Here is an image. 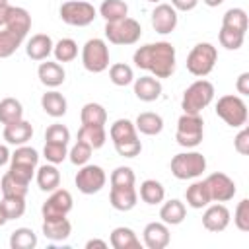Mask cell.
I'll return each mask as SVG.
<instances>
[{
    "instance_id": "6da1fadb",
    "label": "cell",
    "mask_w": 249,
    "mask_h": 249,
    "mask_svg": "<svg viewBox=\"0 0 249 249\" xmlns=\"http://www.w3.org/2000/svg\"><path fill=\"white\" fill-rule=\"evenodd\" d=\"M132 60L138 68L148 70L158 80L169 78L175 72V47L167 41L148 43L134 51Z\"/></svg>"
},
{
    "instance_id": "7a4b0ae2",
    "label": "cell",
    "mask_w": 249,
    "mask_h": 249,
    "mask_svg": "<svg viewBox=\"0 0 249 249\" xmlns=\"http://www.w3.org/2000/svg\"><path fill=\"white\" fill-rule=\"evenodd\" d=\"M212 99H214V86L208 80H196L185 89L181 99V109L183 113L200 115V111L208 107Z\"/></svg>"
},
{
    "instance_id": "3957f363",
    "label": "cell",
    "mask_w": 249,
    "mask_h": 249,
    "mask_svg": "<svg viewBox=\"0 0 249 249\" xmlns=\"http://www.w3.org/2000/svg\"><path fill=\"white\" fill-rule=\"evenodd\" d=\"M216 60L218 51L212 43H196L187 56V70L196 78H204L214 70Z\"/></svg>"
},
{
    "instance_id": "277c9868",
    "label": "cell",
    "mask_w": 249,
    "mask_h": 249,
    "mask_svg": "<svg viewBox=\"0 0 249 249\" xmlns=\"http://www.w3.org/2000/svg\"><path fill=\"white\" fill-rule=\"evenodd\" d=\"M142 35V27L132 18H123L117 21L105 23V37L113 45H134Z\"/></svg>"
},
{
    "instance_id": "5b68a950",
    "label": "cell",
    "mask_w": 249,
    "mask_h": 249,
    "mask_svg": "<svg viewBox=\"0 0 249 249\" xmlns=\"http://www.w3.org/2000/svg\"><path fill=\"white\" fill-rule=\"evenodd\" d=\"M216 115L231 128H241L247 123V105L239 95H222L216 103Z\"/></svg>"
},
{
    "instance_id": "8992f818",
    "label": "cell",
    "mask_w": 249,
    "mask_h": 249,
    "mask_svg": "<svg viewBox=\"0 0 249 249\" xmlns=\"http://www.w3.org/2000/svg\"><path fill=\"white\" fill-rule=\"evenodd\" d=\"M206 169V158L200 152H181L171 160V173L181 179H195Z\"/></svg>"
},
{
    "instance_id": "52a82bcc",
    "label": "cell",
    "mask_w": 249,
    "mask_h": 249,
    "mask_svg": "<svg viewBox=\"0 0 249 249\" xmlns=\"http://www.w3.org/2000/svg\"><path fill=\"white\" fill-rule=\"evenodd\" d=\"M82 64L88 72L99 74L109 66V47L103 39H88L82 47Z\"/></svg>"
},
{
    "instance_id": "ba28073f",
    "label": "cell",
    "mask_w": 249,
    "mask_h": 249,
    "mask_svg": "<svg viewBox=\"0 0 249 249\" xmlns=\"http://www.w3.org/2000/svg\"><path fill=\"white\" fill-rule=\"evenodd\" d=\"M202 117L200 115H191V113H183L177 121V132H175V140L179 146L183 148H196L202 142Z\"/></svg>"
},
{
    "instance_id": "9c48e42d",
    "label": "cell",
    "mask_w": 249,
    "mask_h": 249,
    "mask_svg": "<svg viewBox=\"0 0 249 249\" xmlns=\"http://www.w3.org/2000/svg\"><path fill=\"white\" fill-rule=\"evenodd\" d=\"M97 12L93 4L84 0H68L60 6V19L74 27H86L95 19Z\"/></svg>"
},
{
    "instance_id": "30bf717a",
    "label": "cell",
    "mask_w": 249,
    "mask_h": 249,
    "mask_svg": "<svg viewBox=\"0 0 249 249\" xmlns=\"http://www.w3.org/2000/svg\"><path fill=\"white\" fill-rule=\"evenodd\" d=\"M74 181H76V187H78L80 193L93 195V193H99L105 187L107 175H105L103 167L93 165V163H86V165H80Z\"/></svg>"
},
{
    "instance_id": "8fae6325",
    "label": "cell",
    "mask_w": 249,
    "mask_h": 249,
    "mask_svg": "<svg viewBox=\"0 0 249 249\" xmlns=\"http://www.w3.org/2000/svg\"><path fill=\"white\" fill-rule=\"evenodd\" d=\"M72 210V195L66 189H54L51 196L43 202L41 214L43 220H60Z\"/></svg>"
},
{
    "instance_id": "7c38bea8",
    "label": "cell",
    "mask_w": 249,
    "mask_h": 249,
    "mask_svg": "<svg viewBox=\"0 0 249 249\" xmlns=\"http://www.w3.org/2000/svg\"><path fill=\"white\" fill-rule=\"evenodd\" d=\"M206 187H208V193H210V198L214 202H228L235 196V183L231 177H228L226 173H212L204 179Z\"/></svg>"
},
{
    "instance_id": "4fadbf2b",
    "label": "cell",
    "mask_w": 249,
    "mask_h": 249,
    "mask_svg": "<svg viewBox=\"0 0 249 249\" xmlns=\"http://www.w3.org/2000/svg\"><path fill=\"white\" fill-rule=\"evenodd\" d=\"M152 27L161 35L171 33L177 27V10L171 4H158L152 12Z\"/></svg>"
},
{
    "instance_id": "5bb4252c",
    "label": "cell",
    "mask_w": 249,
    "mask_h": 249,
    "mask_svg": "<svg viewBox=\"0 0 249 249\" xmlns=\"http://www.w3.org/2000/svg\"><path fill=\"white\" fill-rule=\"evenodd\" d=\"M228 224H230V210L222 202H216V204L208 206L202 214V226L212 233L224 231L228 228Z\"/></svg>"
},
{
    "instance_id": "9a60e30c",
    "label": "cell",
    "mask_w": 249,
    "mask_h": 249,
    "mask_svg": "<svg viewBox=\"0 0 249 249\" xmlns=\"http://www.w3.org/2000/svg\"><path fill=\"white\" fill-rule=\"evenodd\" d=\"M142 233H144V245L148 249H163L169 245L171 239L169 228L163 222H150Z\"/></svg>"
},
{
    "instance_id": "2e32d148",
    "label": "cell",
    "mask_w": 249,
    "mask_h": 249,
    "mask_svg": "<svg viewBox=\"0 0 249 249\" xmlns=\"http://www.w3.org/2000/svg\"><path fill=\"white\" fill-rule=\"evenodd\" d=\"M109 202L115 210L119 212H128L136 206L138 202V193L132 187H111V193H109Z\"/></svg>"
},
{
    "instance_id": "e0dca14e",
    "label": "cell",
    "mask_w": 249,
    "mask_h": 249,
    "mask_svg": "<svg viewBox=\"0 0 249 249\" xmlns=\"http://www.w3.org/2000/svg\"><path fill=\"white\" fill-rule=\"evenodd\" d=\"M2 134H4V140H6L8 144H12V146H21V144H25L27 140H31V136H33V126H31V123L19 119V121H16V123L4 124V132H2Z\"/></svg>"
},
{
    "instance_id": "ac0fdd59",
    "label": "cell",
    "mask_w": 249,
    "mask_h": 249,
    "mask_svg": "<svg viewBox=\"0 0 249 249\" xmlns=\"http://www.w3.org/2000/svg\"><path fill=\"white\" fill-rule=\"evenodd\" d=\"M134 95L140 101H156L161 95V82L154 76H140L134 80Z\"/></svg>"
},
{
    "instance_id": "d6986e66",
    "label": "cell",
    "mask_w": 249,
    "mask_h": 249,
    "mask_svg": "<svg viewBox=\"0 0 249 249\" xmlns=\"http://www.w3.org/2000/svg\"><path fill=\"white\" fill-rule=\"evenodd\" d=\"M53 47H54V43H53V39H51L49 35L37 33V35H33V37L27 41L25 53H27V56H29L31 60H47L49 54L53 53Z\"/></svg>"
},
{
    "instance_id": "ffe728a7",
    "label": "cell",
    "mask_w": 249,
    "mask_h": 249,
    "mask_svg": "<svg viewBox=\"0 0 249 249\" xmlns=\"http://www.w3.org/2000/svg\"><path fill=\"white\" fill-rule=\"evenodd\" d=\"M37 76H39L41 84L47 86V88H58L66 78L64 68L58 62H51V60L41 62V66L37 70Z\"/></svg>"
},
{
    "instance_id": "44dd1931",
    "label": "cell",
    "mask_w": 249,
    "mask_h": 249,
    "mask_svg": "<svg viewBox=\"0 0 249 249\" xmlns=\"http://www.w3.org/2000/svg\"><path fill=\"white\" fill-rule=\"evenodd\" d=\"M43 235L51 241H64L70 237L72 233V224L66 220V218H60V220H43Z\"/></svg>"
},
{
    "instance_id": "7402d4cb",
    "label": "cell",
    "mask_w": 249,
    "mask_h": 249,
    "mask_svg": "<svg viewBox=\"0 0 249 249\" xmlns=\"http://www.w3.org/2000/svg\"><path fill=\"white\" fill-rule=\"evenodd\" d=\"M109 243L113 249H140V239L130 228H124V226H119L111 231Z\"/></svg>"
},
{
    "instance_id": "603a6c76",
    "label": "cell",
    "mask_w": 249,
    "mask_h": 249,
    "mask_svg": "<svg viewBox=\"0 0 249 249\" xmlns=\"http://www.w3.org/2000/svg\"><path fill=\"white\" fill-rule=\"evenodd\" d=\"M41 107H43V111H45L49 117L58 119V117H62V115L66 113L68 103H66V97H64L62 93H58V91L53 89V91L43 93V97H41Z\"/></svg>"
},
{
    "instance_id": "cb8c5ba5",
    "label": "cell",
    "mask_w": 249,
    "mask_h": 249,
    "mask_svg": "<svg viewBox=\"0 0 249 249\" xmlns=\"http://www.w3.org/2000/svg\"><path fill=\"white\" fill-rule=\"evenodd\" d=\"M185 216H187V208H185V204H183L181 200H177V198H171V200L163 202V206L160 208V218H161V222L167 224V226H177V224H181V222L185 220Z\"/></svg>"
},
{
    "instance_id": "d4e9b609",
    "label": "cell",
    "mask_w": 249,
    "mask_h": 249,
    "mask_svg": "<svg viewBox=\"0 0 249 249\" xmlns=\"http://www.w3.org/2000/svg\"><path fill=\"white\" fill-rule=\"evenodd\" d=\"M136 130L146 134V136H156L163 130V119L158 115V113H152V111H146V113H140L136 117V123H134Z\"/></svg>"
},
{
    "instance_id": "484cf974",
    "label": "cell",
    "mask_w": 249,
    "mask_h": 249,
    "mask_svg": "<svg viewBox=\"0 0 249 249\" xmlns=\"http://www.w3.org/2000/svg\"><path fill=\"white\" fill-rule=\"evenodd\" d=\"M37 185L45 193H53L60 185V171L54 163H45L37 169Z\"/></svg>"
},
{
    "instance_id": "4316f807",
    "label": "cell",
    "mask_w": 249,
    "mask_h": 249,
    "mask_svg": "<svg viewBox=\"0 0 249 249\" xmlns=\"http://www.w3.org/2000/svg\"><path fill=\"white\" fill-rule=\"evenodd\" d=\"M185 198H187V204L191 208H204V206H208L212 202L208 187H206L204 181H195L191 187H187Z\"/></svg>"
},
{
    "instance_id": "83f0119b",
    "label": "cell",
    "mask_w": 249,
    "mask_h": 249,
    "mask_svg": "<svg viewBox=\"0 0 249 249\" xmlns=\"http://www.w3.org/2000/svg\"><path fill=\"white\" fill-rule=\"evenodd\" d=\"M4 27L12 29V31H18L19 35L25 37L27 31L31 29V16H29V12H27L25 8L12 6V10H10V18H8V21H6Z\"/></svg>"
},
{
    "instance_id": "f1b7e54d",
    "label": "cell",
    "mask_w": 249,
    "mask_h": 249,
    "mask_svg": "<svg viewBox=\"0 0 249 249\" xmlns=\"http://www.w3.org/2000/svg\"><path fill=\"white\" fill-rule=\"evenodd\" d=\"M80 121L82 124H91V126H105L107 123V111L99 103H86L80 111Z\"/></svg>"
},
{
    "instance_id": "f546056e",
    "label": "cell",
    "mask_w": 249,
    "mask_h": 249,
    "mask_svg": "<svg viewBox=\"0 0 249 249\" xmlns=\"http://www.w3.org/2000/svg\"><path fill=\"white\" fill-rule=\"evenodd\" d=\"M78 140L89 144L93 150L101 148L107 140V132H105V126H91V124H82L80 130H78Z\"/></svg>"
},
{
    "instance_id": "4dcf8cb0",
    "label": "cell",
    "mask_w": 249,
    "mask_h": 249,
    "mask_svg": "<svg viewBox=\"0 0 249 249\" xmlns=\"http://www.w3.org/2000/svg\"><path fill=\"white\" fill-rule=\"evenodd\" d=\"M109 136H111L113 144L138 138V136H136V126H134V123H130L128 119H117V121L111 124V128H109Z\"/></svg>"
},
{
    "instance_id": "1f68e13d",
    "label": "cell",
    "mask_w": 249,
    "mask_h": 249,
    "mask_svg": "<svg viewBox=\"0 0 249 249\" xmlns=\"http://www.w3.org/2000/svg\"><path fill=\"white\" fill-rule=\"evenodd\" d=\"M140 198L146 202V204H160L163 202L165 198V189L160 181L156 179H146L142 185H140Z\"/></svg>"
},
{
    "instance_id": "d6a6232c",
    "label": "cell",
    "mask_w": 249,
    "mask_h": 249,
    "mask_svg": "<svg viewBox=\"0 0 249 249\" xmlns=\"http://www.w3.org/2000/svg\"><path fill=\"white\" fill-rule=\"evenodd\" d=\"M23 119V107L16 97H4L0 101V123L10 124Z\"/></svg>"
},
{
    "instance_id": "836d02e7",
    "label": "cell",
    "mask_w": 249,
    "mask_h": 249,
    "mask_svg": "<svg viewBox=\"0 0 249 249\" xmlns=\"http://www.w3.org/2000/svg\"><path fill=\"white\" fill-rule=\"evenodd\" d=\"M23 39H25V37L19 35L18 31H12V29H8V27H2V29H0V58L12 56V54L18 51V47L21 45Z\"/></svg>"
},
{
    "instance_id": "e575fe53",
    "label": "cell",
    "mask_w": 249,
    "mask_h": 249,
    "mask_svg": "<svg viewBox=\"0 0 249 249\" xmlns=\"http://www.w3.org/2000/svg\"><path fill=\"white\" fill-rule=\"evenodd\" d=\"M99 14L105 21H117L128 16V6L123 0H103L99 6Z\"/></svg>"
},
{
    "instance_id": "d590c367",
    "label": "cell",
    "mask_w": 249,
    "mask_h": 249,
    "mask_svg": "<svg viewBox=\"0 0 249 249\" xmlns=\"http://www.w3.org/2000/svg\"><path fill=\"white\" fill-rule=\"evenodd\" d=\"M222 27L245 33L247 31V12L243 8H230L222 18Z\"/></svg>"
},
{
    "instance_id": "8d00e7d4",
    "label": "cell",
    "mask_w": 249,
    "mask_h": 249,
    "mask_svg": "<svg viewBox=\"0 0 249 249\" xmlns=\"http://www.w3.org/2000/svg\"><path fill=\"white\" fill-rule=\"evenodd\" d=\"M53 54L56 58V62H72L78 56V43L74 39H60L58 43H54L53 47Z\"/></svg>"
},
{
    "instance_id": "74e56055",
    "label": "cell",
    "mask_w": 249,
    "mask_h": 249,
    "mask_svg": "<svg viewBox=\"0 0 249 249\" xmlns=\"http://www.w3.org/2000/svg\"><path fill=\"white\" fill-rule=\"evenodd\" d=\"M37 245V235L31 228H18L10 235V247L12 249H33Z\"/></svg>"
},
{
    "instance_id": "f35d334b",
    "label": "cell",
    "mask_w": 249,
    "mask_h": 249,
    "mask_svg": "<svg viewBox=\"0 0 249 249\" xmlns=\"http://www.w3.org/2000/svg\"><path fill=\"white\" fill-rule=\"evenodd\" d=\"M27 187H29V185L19 183V181L14 179L8 171H6V175L0 179V191H2L4 196H19V198H25V195H27Z\"/></svg>"
},
{
    "instance_id": "ab89813d",
    "label": "cell",
    "mask_w": 249,
    "mask_h": 249,
    "mask_svg": "<svg viewBox=\"0 0 249 249\" xmlns=\"http://www.w3.org/2000/svg\"><path fill=\"white\" fill-rule=\"evenodd\" d=\"M0 208L6 216V220H16V218H21L23 212H25V198H19V196H4L2 202H0Z\"/></svg>"
},
{
    "instance_id": "60d3db41",
    "label": "cell",
    "mask_w": 249,
    "mask_h": 249,
    "mask_svg": "<svg viewBox=\"0 0 249 249\" xmlns=\"http://www.w3.org/2000/svg\"><path fill=\"white\" fill-rule=\"evenodd\" d=\"M109 78H111V82H113L115 86L124 88V86H128V84L134 80V72H132V68H130L128 64L117 62V64H113V66L109 68Z\"/></svg>"
},
{
    "instance_id": "b9f144b4",
    "label": "cell",
    "mask_w": 249,
    "mask_h": 249,
    "mask_svg": "<svg viewBox=\"0 0 249 249\" xmlns=\"http://www.w3.org/2000/svg\"><path fill=\"white\" fill-rule=\"evenodd\" d=\"M10 161H12V163H21V165H33V167H37L39 154H37L35 148L21 144V146H18L16 152L10 156Z\"/></svg>"
},
{
    "instance_id": "7bdbcfd3",
    "label": "cell",
    "mask_w": 249,
    "mask_h": 249,
    "mask_svg": "<svg viewBox=\"0 0 249 249\" xmlns=\"http://www.w3.org/2000/svg\"><path fill=\"white\" fill-rule=\"evenodd\" d=\"M218 39H220V45L228 51H237L243 41H245V33H239V31H233V29H228V27H222L220 33H218Z\"/></svg>"
},
{
    "instance_id": "ee69618b",
    "label": "cell",
    "mask_w": 249,
    "mask_h": 249,
    "mask_svg": "<svg viewBox=\"0 0 249 249\" xmlns=\"http://www.w3.org/2000/svg\"><path fill=\"white\" fill-rule=\"evenodd\" d=\"M43 156L49 163H62L68 158V148L66 144H56V142H45L43 148Z\"/></svg>"
},
{
    "instance_id": "f6af8a7d",
    "label": "cell",
    "mask_w": 249,
    "mask_h": 249,
    "mask_svg": "<svg viewBox=\"0 0 249 249\" xmlns=\"http://www.w3.org/2000/svg\"><path fill=\"white\" fill-rule=\"evenodd\" d=\"M134 181V171L128 165H119L111 173V187H132Z\"/></svg>"
},
{
    "instance_id": "bcb514c9",
    "label": "cell",
    "mask_w": 249,
    "mask_h": 249,
    "mask_svg": "<svg viewBox=\"0 0 249 249\" xmlns=\"http://www.w3.org/2000/svg\"><path fill=\"white\" fill-rule=\"evenodd\" d=\"M91 152H93V148H91L89 144L78 140V142L72 146V150L68 152V158H70V161H72L74 165H86V163L89 161V158H91Z\"/></svg>"
},
{
    "instance_id": "7dc6e473",
    "label": "cell",
    "mask_w": 249,
    "mask_h": 249,
    "mask_svg": "<svg viewBox=\"0 0 249 249\" xmlns=\"http://www.w3.org/2000/svg\"><path fill=\"white\" fill-rule=\"evenodd\" d=\"M45 140L47 142H56V144H68L70 140V130L64 126V124H51L47 130H45Z\"/></svg>"
},
{
    "instance_id": "c3c4849f",
    "label": "cell",
    "mask_w": 249,
    "mask_h": 249,
    "mask_svg": "<svg viewBox=\"0 0 249 249\" xmlns=\"http://www.w3.org/2000/svg\"><path fill=\"white\" fill-rule=\"evenodd\" d=\"M233 224L239 231H249V198L239 200L235 212H233Z\"/></svg>"
},
{
    "instance_id": "681fc988",
    "label": "cell",
    "mask_w": 249,
    "mask_h": 249,
    "mask_svg": "<svg viewBox=\"0 0 249 249\" xmlns=\"http://www.w3.org/2000/svg\"><path fill=\"white\" fill-rule=\"evenodd\" d=\"M8 173H10L14 179H18L19 183L29 185V183H31V179H33L35 167H33V165H21V163H10Z\"/></svg>"
},
{
    "instance_id": "f907efd6",
    "label": "cell",
    "mask_w": 249,
    "mask_h": 249,
    "mask_svg": "<svg viewBox=\"0 0 249 249\" xmlns=\"http://www.w3.org/2000/svg\"><path fill=\"white\" fill-rule=\"evenodd\" d=\"M115 150L123 158H136L142 152V144H140L138 138H132V140H124V142L115 144Z\"/></svg>"
},
{
    "instance_id": "816d5d0a",
    "label": "cell",
    "mask_w": 249,
    "mask_h": 249,
    "mask_svg": "<svg viewBox=\"0 0 249 249\" xmlns=\"http://www.w3.org/2000/svg\"><path fill=\"white\" fill-rule=\"evenodd\" d=\"M233 148L241 154V156H247L249 154V128L243 124L241 130L237 132V136L233 138Z\"/></svg>"
},
{
    "instance_id": "f5cc1de1",
    "label": "cell",
    "mask_w": 249,
    "mask_h": 249,
    "mask_svg": "<svg viewBox=\"0 0 249 249\" xmlns=\"http://www.w3.org/2000/svg\"><path fill=\"white\" fill-rule=\"evenodd\" d=\"M235 89L241 95H249V72H241L237 82H235Z\"/></svg>"
},
{
    "instance_id": "db71d44e",
    "label": "cell",
    "mask_w": 249,
    "mask_h": 249,
    "mask_svg": "<svg viewBox=\"0 0 249 249\" xmlns=\"http://www.w3.org/2000/svg\"><path fill=\"white\" fill-rule=\"evenodd\" d=\"M196 4H198V0H171V6L179 12H191L196 8Z\"/></svg>"
},
{
    "instance_id": "11a10c76",
    "label": "cell",
    "mask_w": 249,
    "mask_h": 249,
    "mask_svg": "<svg viewBox=\"0 0 249 249\" xmlns=\"http://www.w3.org/2000/svg\"><path fill=\"white\" fill-rule=\"evenodd\" d=\"M10 10H12V6H10L8 2H2V4H0V29H2V27L6 25V21H8Z\"/></svg>"
},
{
    "instance_id": "9f6ffc18",
    "label": "cell",
    "mask_w": 249,
    "mask_h": 249,
    "mask_svg": "<svg viewBox=\"0 0 249 249\" xmlns=\"http://www.w3.org/2000/svg\"><path fill=\"white\" fill-rule=\"evenodd\" d=\"M86 249H107V241H103V239H89L88 243H86Z\"/></svg>"
},
{
    "instance_id": "6f0895ef",
    "label": "cell",
    "mask_w": 249,
    "mask_h": 249,
    "mask_svg": "<svg viewBox=\"0 0 249 249\" xmlns=\"http://www.w3.org/2000/svg\"><path fill=\"white\" fill-rule=\"evenodd\" d=\"M10 156H12V154H10V150H8L4 144H0V167H2L4 163H8V161H10Z\"/></svg>"
},
{
    "instance_id": "680465c9",
    "label": "cell",
    "mask_w": 249,
    "mask_h": 249,
    "mask_svg": "<svg viewBox=\"0 0 249 249\" xmlns=\"http://www.w3.org/2000/svg\"><path fill=\"white\" fill-rule=\"evenodd\" d=\"M206 6H210V8H216V6H220L224 0H202Z\"/></svg>"
},
{
    "instance_id": "91938a15",
    "label": "cell",
    "mask_w": 249,
    "mask_h": 249,
    "mask_svg": "<svg viewBox=\"0 0 249 249\" xmlns=\"http://www.w3.org/2000/svg\"><path fill=\"white\" fill-rule=\"evenodd\" d=\"M8 220H6V216H4V212H2V208H0V226H4Z\"/></svg>"
},
{
    "instance_id": "94428289",
    "label": "cell",
    "mask_w": 249,
    "mask_h": 249,
    "mask_svg": "<svg viewBox=\"0 0 249 249\" xmlns=\"http://www.w3.org/2000/svg\"><path fill=\"white\" fill-rule=\"evenodd\" d=\"M146 2H154V4H158V2H161V0H146Z\"/></svg>"
},
{
    "instance_id": "6125c7cd",
    "label": "cell",
    "mask_w": 249,
    "mask_h": 249,
    "mask_svg": "<svg viewBox=\"0 0 249 249\" xmlns=\"http://www.w3.org/2000/svg\"><path fill=\"white\" fill-rule=\"evenodd\" d=\"M2 2H8V0H0V4H2Z\"/></svg>"
}]
</instances>
